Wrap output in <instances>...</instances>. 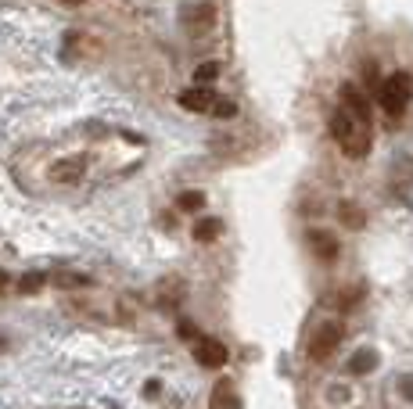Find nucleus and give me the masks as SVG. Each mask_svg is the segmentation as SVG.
Instances as JSON below:
<instances>
[{"mask_svg":"<svg viewBox=\"0 0 413 409\" xmlns=\"http://www.w3.org/2000/svg\"><path fill=\"white\" fill-rule=\"evenodd\" d=\"M374 366H378V352H374V348H359V352L349 359V370H352V374H370Z\"/></svg>","mask_w":413,"mask_h":409,"instance_id":"6e6552de","label":"nucleus"},{"mask_svg":"<svg viewBox=\"0 0 413 409\" xmlns=\"http://www.w3.org/2000/svg\"><path fill=\"white\" fill-rule=\"evenodd\" d=\"M79 176H83V158H68V161H58L54 166V180H61V183H72Z\"/></svg>","mask_w":413,"mask_h":409,"instance_id":"9d476101","label":"nucleus"},{"mask_svg":"<svg viewBox=\"0 0 413 409\" xmlns=\"http://www.w3.org/2000/svg\"><path fill=\"white\" fill-rule=\"evenodd\" d=\"M409 97H413V79L406 72H392L381 83V90H378V101H381V108H385L388 118H399L406 111Z\"/></svg>","mask_w":413,"mask_h":409,"instance_id":"f03ea898","label":"nucleus"},{"mask_svg":"<svg viewBox=\"0 0 413 409\" xmlns=\"http://www.w3.org/2000/svg\"><path fill=\"white\" fill-rule=\"evenodd\" d=\"M342 108L370 126V101H366V94H363L356 83H345V87H342Z\"/></svg>","mask_w":413,"mask_h":409,"instance_id":"423d86ee","label":"nucleus"},{"mask_svg":"<svg viewBox=\"0 0 413 409\" xmlns=\"http://www.w3.org/2000/svg\"><path fill=\"white\" fill-rule=\"evenodd\" d=\"M399 391H402V395L413 402V377H402V381H399Z\"/></svg>","mask_w":413,"mask_h":409,"instance_id":"a211bd4d","label":"nucleus"},{"mask_svg":"<svg viewBox=\"0 0 413 409\" xmlns=\"http://www.w3.org/2000/svg\"><path fill=\"white\" fill-rule=\"evenodd\" d=\"M213 22H216V8H213V4H201L198 15L187 18V29H209Z\"/></svg>","mask_w":413,"mask_h":409,"instance_id":"f8f14e48","label":"nucleus"},{"mask_svg":"<svg viewBox=\"0 0 413 409\" xmlns=\"http://www.w3.org/2000/svg\"><path fill=\"white\" fill-rule=\"evenodd\" d=\"M18 288H22L25 295H32V291H40V288H44V276H40V273H32V276H25V280L18 283Z\"/></svg>","mask_w":413,"mask_h":409,"instance_id":"dca6fc26","label":"nucleus"},{"mask_svg":"<svg viewBox=\"0 0 413 409\" xmlns=\"http://www.w3.org/2000/svg\"><path fill=\"white\" fill-rule=\"evenodd\" d=\"M330 137L338 140V147L349 158H366V151H370V126L359 122L356 115H349L345 108L330 115Z\"/></svg>","mask_w":413,"mask_h":409,"instance_id":"f257e3e1","label":"nucleus"},{"mask_svg":"<svg viewBox=\"0 0 413 409\" xmlns=\"http://www.w3.org/2000/svg\"><path fill=\"white\" fill-rule=\"evenodd\" d=\"M216 75H220V65H216V61H205V65L194 72V83H201V87H205V83H213Z\"/></svg>","mask_w":413,"mask_h":409,"instance_id":"4468645a","label":"nucleus"},{"mask_svg":"<svg viewBox=\"0 0 413 409\" xmlns=\"http://www.w3.org/2000/svg\"><path fill=\"white\" fill-rule=\"evenodd\" d=\"M216 104H220L216 90L201 87V83H194L180 94V108H187V111H216Z\"/></svg>","mask_w":413,"mask_h":409,"instance_id":"39448f33","label":"nucleus"},{"mask_svg":"<svg viewBox=\"0 0 413 409\" xmlns=\"http://www.w3.org/2000/svg\"><path fill=\"white\" fill-rule=\"evenodd\" d=\"M220 233H223V223H220V219H201V223L194 226V240H201V244L216 240Z\"/></svg>","mask_w":413,"mask_h":409,"instance_id":"9b49d317","label":"nucleus"},{"mask_svg":"<svg viewBox=\"0 0 413 409\" xmlns=\"http://www.w3.org/2000/svg\"><path fill=\"white\" fill-rule=\"evenodd\" d=\"M201 204H205V194H201V190H184V194L176 197V209H180V212H198Z\"/></svg>","mask_w":413,"mask_h":409,"instance_id":"ddd939ff","label":"nucleus"},{"mask_svg":"<svg viewBox=\"0 0 413 409\" xmlns=\"http://www.w3.org/2000/svg\"><path fill=\"white\" fill-rule=\"evenodd\" d=\"M342 219H345L352 230H359V226H363V212L356 209V204H342Z\"/></svg>","mask_w":413,"mask_h":409,"instance_id":"2eb2a0df","label":"nucleus"},{"mask_svg":"<svg viewBox=\"0 0 413 409\" xmlns=\"http://www.w3.org/2000/svg\"><path fill=\"white\" fill-rule=\"evenodd\" d=\"M194 359L205 366V370H220V366H227L230 352H227V345L216 341V338H198V341H194Z\"/></svg>","mask_w":413,"mask_h":409,"instance_id":"20e7f679","label":"nucleus"},{"mask_svg":"<svg viewBox=\"0 0 413 409\" xmlns=\"http://www.w3.org/2000/svg\"><path fill=\"white\" fill-rule=\"evenodd\" d=\"M213 409H241V402H237V395H234V388L223 381V384H216V391H213V402H209Z\"/></svg>","mask_w":413,"mask_h":409,"instance_id":"1a4fd4ad","label":"nucleus"},{"mask_svg":"<svg viewBox=\"0 0 413 409\" xmlns=\"http://www.w3.org/2000/svg\"><path fill=\"white\" fill-rule=\"evenodd\" d=\"M234 111H237V108H234V104H230V101H220V104H216V111H213V115H220V118H230V115H234Z\"/></svg>","mask_w":413,"mask_h":409,"instance_id":"f3484780","label":"nucleus"},{"mask_svg":"<svg viewBox=\"0 0 413 409\" xmlns=\"http://www.w3.org/2000/svg\"><path fill=\"white\" fill-rule=\"evenodd\" d=\"M338 345H342V323H323L320 331L313 334V341H309V359L323 362Z\"/></svg>","mask_w":413,"mask_h":409,"instance_id":"7ed1b4c3","label":"nucleus"},{"mask_svg":"<svg viewBox=\"0 0 413 409\" xmlns=\"http://www.w3.org/2000/svg\"><path fill=\"white\" fill-rule=\"evenodd\" d=\"M309 240H313V248H316V255H320V259H327V262H330V259L338 255V240L330 237V233L313 230V233H309Z\"/></svg>","mask_w":413,"mask_h":409,"instance_id":"0eeeda50","label":"nucleus"},{"mask_svg":"<svg viewBox=\"0 0 413 409\" xmlns=\"http://www.w3.org/2000/svg\"><path fill=\"white\" fill-rule=\"evenodd\" d=\"M65 4H83V0H65Z\"/></svg>","mask_w":413,"mask_h":409,"instance_id":"6ab92c4d","label":"nucleus"}]
</instances>
